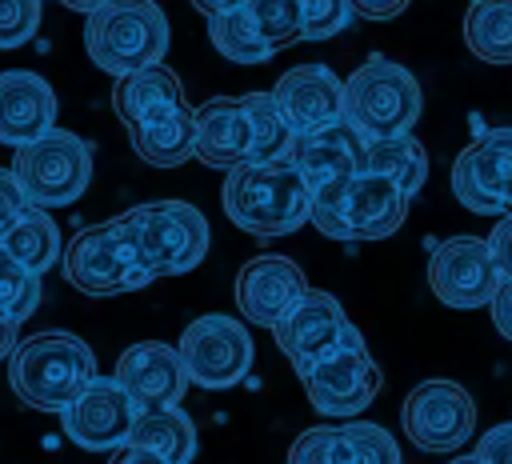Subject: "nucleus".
Returning a JSON list of instances; mask_svg holds the SVG:
<instances>
[{
  "instance_id": "1",
  "label": "nucleus",
  "mask_w": 512,
  "mask_h": 464,
  "mask_svg": "<svg viewBox=\"0 0 512 464\" xmlns=\"http://www.w3.org/2000/svg\"><path fill=\"white\" fill-rule=\"evenodd\" d=\"M220 204L248 236H288L308 224L312 192L292 160H244L224 172Z\"/></svg>"
},
{
  "instance_id": "2",
  "label": "nucleus",
  "mask_w": 512,
  "mask_h": 464,
  "mask_svg": "<svg viewBox=\"0 0 512 464\" xmlns=\"http://www.w3.org/2000/svg\"><path fill=\"white\" fill-rule=\"evenodd\" d=\"M92 380H96L92 348L64 328L36 332L20 340L8 356V384L36 412H64Z\"/></svg>"
},
{
  "instance_id": "3",
  "label": "nucleus",
  "mask_w": 512,
  "mask_h": 464,
  "mask_svg": "<svg viewBox=\"0 0 512 464\" xmlns=\"http://www.w3.org/2000/svg\"><path fill=\"white\" fill-rule=\"evenodd\" d=\"M60 260H64L60 264L64 280L84 296H120V292H136L156 280L124 212L104 224L80 228L68 240Z\"/></svg>"
},
{
  "instance_id": "4",
  "label": "nucleus",
  "mask_w": 512,
  "mask_h": 464,
  "mask_svg": "<svg viewBox=\"0 0 512 464\" xmlns=\"http://www.w3.org/2000/svg\"><path fill=\"white\" fill-rule=\"evenodd\" d=\"M84 52L112 76L160 64L168 52V16L156 0H104L84 20Z\"/></svg>"
},
{
  "instance_id": "5",
  "label": "nucleus",
  "mask_w": 512,
  "mask_h": 464,
  "mask_svg": "<svg viewBox=\"0 0 512 464\" xmlns=\"http://www.w3.org/2000/svg\"><path fill=\"white\" fill-rule=\"evenodd\" d=\"M424 108V92L416 76L388 60L384 52H372L348 80H344V120L364 136H400L412 132Z\"/></svg>"
},
{
  "instance_id": "6",
  "label": "nucleus",
  "mask_w": 512,
  "mask_h": 464,
  "mask_svg": "<svg viewBox=\"0 0 512 464\" xmlns=\"http://www.w3.org/2000/svg\"><path fill=\"white\" fill-rule=\"evenodd\" d=\"M404 216H408V196L376 172H356L344 184L312 192V208H308V220L328 240H384L400 232Z\"/></svg>"
},
{
  "instance_id": "7",
  "label": "nucleus",
  "mask_w": 512,
  "mask_h": 464,
  "mask_svg": "<svg viewBox=\"0 0 512 464\" xmlns=\"http://www.w3.org/2000/svg\"><path fill=\"white\" fill-rule=\"evenodd\" d=\"M8 168L28 204L64 208V204H76L92 184V148L76 132L48 128L44 136L20 144Z\"/></svg>"
},
{
  "instance_id": "8",
  "label": "nucleus",
  "mask_w": 512,
  "mask_h": 464,
  "mask_svg": "<svg viewBox=\"0 0 512 464\" xmlns=\"http://www.w3.org/2000/svg\"><path fill=\"white\" fill-rule=\"evenodd\" d=\"M296 376H300V384L308 392V404L320 416H332V420L360 416L376 400V392L384 384V376H380V368H376V360H372V352H368V344H364L356 324L348 328V336L332 352H324L320 360H312Z\"/></svg>"
},
{
  "instance_id": "9",
  "label": "nucleus",
  "mask_w": 512,
  "mask_h": 464,
  "mask_svg": "<svg viewBox=\"0 0 512 464\" xmlns=\"http://www.w3.org/2000/svg\"><path fill=\"white\" fill-rule=\"evenodd\" d=\"M156 276L192 272L208 256V220L188 200H152L124 212Z\"/></svg>"
},
{
  "instance_id": "10",
  "label": "nucleus",
  "mask_w": 512,
  "mask_h": 464,
  "mask_svg": "<svg viewBox=\"0 0 512 464\" xmlns=\"http://www.w3.org/2000/svg\"><path fill=\"white\" fill-rule=\"evenodd\" d=\"M180 364L188 372V384L208 388V392H224L232 384H240L252 368V332L220 312L196 316L184 332H180Z\"/></svg>"
},
{
  "instance_id": "11",
  "label": "nucleus",
  "mask_w": 512,
  "mask_h": 464,
  "mask_svg": "<svg viewBox=\"0 0 512 464\" xmlns=\"http://www.w3.org/2000/svg\"><path fill=\"white\" fill-rule=\"evenodd\" d=\"M400 424L420 452H460L476 432V404L456 380H424L404 396Z\"/></svg>"
},
{
  "instance_id": "12",
  "label": "nucleus",
  "mask_w": 512,
  "mask_h": 464,
  "mask_svg": "<svg viewBox=\"0 0 512 464\" xmlns=\"http://www.w3.org/2000/svg\"><path fill=\"white\" fill-rule=\"evenodd\" d=\"M432 296L448 308H484L500 284L484 236H448L428 256Z\"/></svg>"
},
{
  "instance_id": "13",
  "label": "nucleus",
  "mask_w": 512,
  "mask_h": 464,
  "mask_svg": "<svg viewBox=\"0 0 512 464\" xmlns=\"http://www.w3.org/2000/svg\"><path fill=\"white\" fill-rule=\"evenodd\" d=\"M64 436L84 448V452H116L120 444H128L132 420H136V404L132 396L120 388L116 376H96L64 412Z\"/></svg>"
},
{
  "instance_id": "14",
  "label": "nucleus",
  "mask_w": 512,
  "mask_h": 464,
  "mask_svg": "<svg viewBox=\"0 0 512 464\" xmlns=\"http://www.w3.org/2000/svg\"><path fill=\"white\" fill-rule=\"evenodd\" d=\"M512 180V128H488L452 160V192L468 212L500 216Z\"/></svg>"
},
{
  "instance_id": "15",
  "label": "nucleus",
  "mask_w": 512,
  "mask_h": 464,
  "mask_svg": "<svg viewBox=\"0 0 512 464\" xmlns=\"http://www.w3.org/2000/svg\"><path fill=\"white\" fill-rule=\"evenodd\" d=\"M352 320L344 312V304L332 296V292H320V288H308L276 324H272V336H276V348L292 360V368H308L312 360H320L324 352H332L344 336H348Z\"/></svg>"
},
{
  "instance_id": "16",
  "label": "nucleus",
  "mask_w": 512,
  "mask_h": 464,
  "mask_svg": "<svg viewBox=\"0 0 512 464\" xmlns=\"http://www.w3.org/2000/svg\"><path fill=\"white\" fill-rule=\"evenodd\" d=\"M272 100H276V108H280V116H284L292 136L344 120V80L328 64H296V68H288L276 80Z\"/></svg>"
},
{
  "instance_id": "17",
  "label": "nucleus",
  "mask_w": 512,
  "mask_h": 464,
  "mask_svg": "<svg viewBox=\"0 0 512 464\" xmlns=\"http://www.w3.org/2000/svg\"><path fill=\"white\" fill-rule=\"evenodd\" d=\"M304 292H308V280H304L300 264L288 256H276V252L252 256L236 272V308L256 328H272Z\"/></svg>"
},
{
  "instance_id": "18",
  "label": "nucleus",
  "mask_w": 512,
  "mask_h": 464,
  "mask_svg": "<svg viewBox=\"0 0 512 464\" xmlns=\"http://www.w3.org/2000/svg\"><path fill=\"white\" fill-rule=\"evenodd\" d=\"M112 376L120 380V388L132 396L136 408H176L188 392V372L180 364V352L164 340L128 344Z\"/></svg>"
},
{
  "instance_id": "19",
  "label": "nucleus",
  "mask_w": 512,
  "mask_h": 464,
  "mask_svg": "<svg viewBox=\"0 0 512 464\" xmlns=\"http://www.w3.org/2000/svg\"><path fill=\"white\" fill-rule=\"evenodd\" d=\"M288 160L304 176L308 192H320L364 172V136L348 120H336V124L292 136Z\"/></svg>"
},
{
  "instance_id": "20",
  "label": "nucleus",
  "mask_w": 512,
  "mask_h": 464,
  "mask_svg": "<svg viewBox=\"0 0 512 464\" xmlns=\"http://www.w3.org/2000/svg\"><path fill=\"white\" fill-rule=\"evenodd\" d=\"M56 128V92L40 72H0V144H28Z\"/></svg>"
},
{
  "instance_id": "21",
  "label": "nucleus",
  "mask_w": 512,
  "mask_h": 464,
  "mask_svg": "<svg viewBox=\"0 0 512 464\" xmlns=\"http://www.w3.org/2000/svg\"><path fill=\"white\" fill-rule=\"evenodd\" d=\"M192 124H196V160L200 164L228 172V168L252 160V140H248L244 112H240V96H212V100L196 104Z\"/></svg>"
},
{
  "instance_id": "22",
  "label": "nucleus",
  "mask_w": 512,
  "mask_h": 464,
  "mask_svg": "<svg viewBox=\"0 0 512 464\" xmlns=\"http://www.w3.org/2000/svg\"><path fill=\"white\" fill-rule=\"evenodd\" d=\"M112 108L120 116V124L132 132V128H144L176 108H184V84L180 76L160 60V64H148V68H136L128 76H116V88H112Z\"/></svg>"
},
{
  "instance_id": "23",
  "label": "nucleus",
  "mask_w": 512,
  "mask_h": 464,
  "mask_svg": "<svg viewBox=\"0 0 512 464\" xmlns=\"http://www.w3.org/2000/svg\"><path fill=\"white\" fill-rule=\"evenodd\" d=\"M128 444L156 452L168 464H192L196 456V424L188 412L176 408H136Z\"/></svg>"
},
{
  "instance_id": "24",
  "label": "nucleus",
  "mask_w": 512,
  "mask_h": 464,
  "mask_svg": "<svg viewBox=\"0 0 512 464\" xmlns=\"http://www.w3.org/2000/svg\"><path fill=\"white\" fill-rule=\"evenodd\" d=\"M132 140V152L152 164V168H180L196 156V124H192V108H176L144 128H132L128 132Z\"/></svg>"
},
{
  "instance_id": "25",
  "label": "nucleus",
  "mask_w": 512,
  "mask_h": 464,
  "mask_svg": "<svg viewBox=\"0 0 512 464\" xmlns=\"http://www.w3.org/2000/svg\"><path fill=\"white\" fill-rule=\"evenodd\" d=\"M364 172H376V176L392 180L412 200L428 180V152L412 132L364 140Z\"/></svg>"
},
{
  "instance_id": "26",
  "label": "nucleus",
  "mask_w": 512,
  "mask_h": 464,
  "mask_svg": "<svg viewBox=\"0 0 512 464\" xmlns=\"http://www.w3.org/2000/svg\"><path fill=\"white\" fill-rule=\"evenodd\" d=\"M0 248H4L12 260H20L24 268H32V272H48V268L60 264V256H64L56 220L48 216V208H36V204H28V208L8 224V232L0 236Z\"/></svg>"
},
{
  "instance_id": "27",
  "label": "nucleus",
  "mask_w": 512,
  "mask_h": 464,
  "mask_svg": "<svg viewBox=\"0 0 512 464\" xmlns=\"http://www.w3.org/2000/svg\"><path fill=\"white\" fill-rule=\"evenodd\" d=\"M464 44L484 64H512V0H468Z\"/></svg>"
},
{
  "instance_id": "28",
  "label": "nucleus",
  "mask_w": 512,
  "mask_h": 464,
  "mask_svg": "<svg viewBox=\"0 0 512 464\" xmlns=\"http://www.w3.org/2000/svg\"><path fill=\"white\" fill-rule=\"evenodd\" d=\"M240 112L248 124V140H252V160H288L292 148V132L272 100V92H248L240 96Z\"/></svg>"
},
{
  "instance_id": "29",
  "label": "nucleus",
  "mask_w": 512,
  "mask_h": 464,
  "mask_svg": "<svg viewBox=\"0 0 512 464\" xmlns=\"http://www.w3.org/2000/svg\"><path fill=\"white\" fill-rule=\"evenodd\" d=\"M208 40L232 64H264V60H272V48L256 32L248 8H228V12L208 16Z\"/></svg>"
},
{
  "instance_id": "30",
  "label": "nucleus",
  "mask_w": 512,
  "mask_h": 464,
  "mask_svg": "<svg viewBox=\"0 0 512 464\" xmlns=\"http://www.w3.org/2000/svg\"><path fill=\"white\" fill-rule=\"evenodd\" d=\"M244 8L252 16L256 32L264 36V44L272 48V56L304 40V20H300V4L296 0H248Z\"/></svg>"
},
{
  "instance_id": "31",
  "label": "nucleus",
  "mask_w": 512,
  "mask_h": 464,
  "mask_svg": "<svg viewBox=\"0 0 512 464\" xmlns=\"http://www.w3.org/2000/svg\"><path fill=\"white\" fill-rule=\"evenodd\" d=\"M340 440H344V464H404L396 436L380 424L368 420L340 424Z\"/></svg>"
},
{
  "instance_id": "32",
  "label": "nucleus",
  "mask_w": 512,
  "mask_h": 464,
  "mask_svg": "<svg viewBox=\"0 0 512 464\" xmlns=\"http://www.w3.org/2000/svg\"><path fill=\"white\" fill-rule=\"evenodd\" d=\"M40 304V272L24 268L0 248V312L16 324H24Z\"/></svg>"
},
{
  "instance_id": "33",
  "label": "nucleus",
  "mask_w": 512,
  "mask_h": 464,
  "mask_svg": "<svg viewBox=\"0 0 512 464\" xmlns=\"http://www.w3.org/2000/svg\"><path fill=\"white\" fill-rule=\"evenodd\" d=\"M288 464H344L340 424L304 428V432L292 440V448H288Z\"/></svg>"
},
{
  "instance_id": "34",
  "label": "nucleus",
  "mask_w": 512,
  "mask_h": 464,
  "mask_svg": "<svg viewBox=\"0 0 512 464\" xmlns=\"http://www.w3.org/2000/svg\"><path fill=\"white\" fill-rule=\"evenodd\" d=\"M296 4H300V20H304V40H328V36L344 32L352 20L348 0H296Z\"/></svg>"
},
{
  "instance_id": "35",
  "label": "nucleus",
  "mask_w": 512,
  "mask_h": 464,
  "mask_svg": "<svg viewBox=\"0 0 512 464\" xmlns=\"http://www.w3.org/2000/svg\"><path fill=\"white\" fill-rule=\"evenodd\" d=\"M40 28V0H0V48H20Z\"/></svg>"
},
{
  "instance_id": "36",
  "label": "nucleus",
  "mask_w": 512,
  "mask_h": 464,
  "mask_svg": "<svg viewBox=\"0 0 512 464\" xmlns=\"http://www.w3.org/2000/svg\"><path fill=\"white\" fill-rule=\"evenodd\" d=\"M480 464H512V420L508 424H492L484 436H480V444H476V452H472Z\"/></svg>"
},
{
  "instance_id": "37",
  "label": "nucleus",
  "mask_w": 512,
  "mask_h": 464,
  "mask_svg": "<svg viewBox=\"0 0 512 464\" xmlns=\"http://www.w3.org/2000/svg\"><path fill=\"white\" fill-rule=\"evenodd\" d=\"M484 240H488V252H492V264H496L500 280H512V212H504Z\"/></svg>"
},
{
  "instance_id": "38",
  "label": "nucleus",
  "mask_w": 512,
  "mask_h": 464,
  "mask_svg": "<svg viewBox=\"0 0 512 464\" xmlns=\"http://www.w3.org/2000/svg\"><path fill=\"white\" fill-rule=\"evenodd\" d=\"M24 208H28V200H24V192H20L16 176H12V168H0V236L8 232V224H12Z\"/></svg>"
},
{
  "instance_id": "39",
  "label": "nucleus",
  "mask_w": 512,
  "mask_h": 464,
  "mask_svg": "<svg viewBox=\"0 0 512 464\" xmlns=\"http://www.w3.org/2000/svg\"><path fill=\"white\" fill-rule=\"evenodd\" d=\"M488 312H492V328L504 340H512V280H500L496 284V292L488 300Z\"/></svg>"
},
{
  "instance_id": "40",
  "label": "nucleus",
  "mask_w": 512,
  "mask_h": 464,
  "mask_svg": "<svg viewBox=\"0 0 512 464\" xmlns=\"http://www.w3.org/2000/svg\"><path fill=\"white\" fill-rule=\"evenodd\" d=\"M412 0H348L352 16H364V20H392L408 8Z\"/></svg>"
},
{
  "instance_id": "41",
  "label": "nucleus",
  "mask_w": 512,
  "mask_h": 464,
  "mask_svg": "<svg viewBox=\"0 0 512 464\" xmlns=\"http://www.w3.org/2000/svg\"><path fill=\"white\" fill-rule=\"evenodd\" d=\"M108 464H168V460H160V456H156V452H148V448L120 444V448L108 456Z\"/></svg>"
},
{
  "instance_id": "42",
  "label": "nucleus",
  "mask_w": 512,
  "mask_h": 464,
  "mask_svg": "<svg viewBox=\"0 0 512 464\" xmlns=\"http://www.w3.org/2000/svg\"><path fill=\"white\" fill-rule=\"evenodd\" d=\"M16 328H20V324H16V320H8V316L0 312V360H8V356H12V348L20 344V340H16Z\"/></svg>"
},
{
  "instance_id": "43",
  "label": "nucleus",
  "mask_w": 512,
  "mask_h": 464,
  "mask_svg": "<svg viewBox=\"0 0 512 464\" xmlns=\"http://www.w3.org/2000/svg\"><path fill=\"white\" fill-rule=\"evenodd\" d=\"M248 0H192V8L208 20V16H216V12H228V8H244Z\"/></svg>"
},
{
  "instance_id": "44",
  "label": "nucleus",
  "mask_w": 512,
  "mask_h": 464,
  "mask_svg": "<svg viewBox=\"0 0 512 464\" xmlns=\"http://www.w3.org/2000/svg\"><path fill=\"white\" fill-rule=\"evenodd\" d=\"M60 4H64V8H72V12H84V16H88V12H96L104 0H60Z\"/></svg>"
},
{
  "instance_id": "45",
  "label": "nucleus",
  "mask_w": 512,
  "mask_h": 464,
  "mask_svg": "<svg viewBox=\"0 0 512 464\" xmlns=\"http://www.w3.org/2000/svg\"><path fill=\"white\" fill-rule=\"evenodd\" d=\"M504 212H512V180H508V188H504Z\"/></svg>"
},
{
  "instance_id": "46",
  "label": "nucleus",
  "mask_w": 512,
  "mask_h": 464,
  "mask_svg": "<svg viewBox=\"0 0 512 464\" xmlns=\"http://www.w3.org/2000/svg\"><path fill=\"white\" fill-rule=\"evenodd\" d=\"M448 464H480V460H476V456H452Z\"/></svg>"
}]
</instances>
